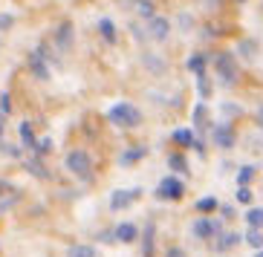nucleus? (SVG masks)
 <instances>
[{"mask_svg":"<svg viewBox=\"0 0 263 257\" xmlns=\"http://www.w3.org/2000/svg\"><path fill=\"white\" fill-rule=\"evenodd\" d=\"M0 150L9 153V156H17V148H12V145H6V142H0Z\"/></svg>","mask_w":263,"mask_h":257,"instance_id":"nucleus-39","label":"nucleus"},{"mask_svg":"<svg viewBox=\"0 0 263 257\" xmlns=\"http://www.w3.org/2000/svg\"><path fill=\"white\" fill-rule=\"evenodd\" d=\"M220 231H223L220 223H217V220H209V217L194 220V226H191V234L194 237H200V240H211V237H217Z\"/></svg>","mask_w":263,"mask_h":257,"instance_id":"nucleus-6","label":"nucleus"},{"mask_svg":"<svg viewBox=\"0 0 263 257\" xmlns=\"http://www.w3.org/2000/svg\"><path fill=\"white\" fill-rule=\"evenodd\" d=\"M197 93H200V98H209V95H211V81H209L205 72L197 75Z\"/></svg>","mask_w":263,"mask_h":257,"instance_id":"nucleus-28","label":"nucleus"},{"mask_svg":"<svg viewBox=\"0 0 263 257\" xmlns=\"http://www.w3.org/2000/svg\"><path fill=\"white\" fill-rule=\"evenodd\" d=\"M255 257H263V249H260V251H255Z\"/></svg>","mask_w":263,"mask_h":257,"instance_id":"nucleus-44","label":"nucleus"},{"mask_svg":"<svg viewBox=\"0 0 263 257\" xmlns=\"http://www.w3.org/2000/svg\"><path fill=\"white\" fill-rule=\"evenodd\" d=\"M139 196H142V188H116V191L110 194V208H113V211L130 208Z\"/></svg>","mask_w":263,"mask_h":257,"instance_id":"nucleus-4","label":"nucleus"},{"mask_svg":"<svg viewBox=\"0 0 263 257\" xmlns=\"http://www.w3.org/2000/svg\"><path fill=\"white\" fill-rule=\"evenodd\" d=\"M107 122L110 125L122 127V130H127V127H139L142 125V110L136 107V104L130 102H116L113 107L107 110Z\"/></svg>","mask_w":263,"mask_h":257,"instance_id":"nucleus-1","label":"nucleus"},{"mask_svg":"<svg viewBox=\"0 0 263 257\" xmlns=\"http://www.w3.org/2000/svg\"><path fill=\"white\" fill-rule=\"evenodd\" d=\"M26 67H29V72L38 78V81H47V78H49V64H47V58H44L41 52H29Z\"/></svg>","mask_w":263,"mask_h":257,"instance_id":"nucleus-10","label":"nucleus"},{"mask_svg":"<svg viewBox=\"0 0 263 257\" xmlns=\"http://www.w3.org/2000/svg\"><path fill=\"white\" fill-rule=\"evenodd\" d=\"M142 64H145V70L151 72V75H165V72H168V61L156 52H145L142 55Z\"/></svg>","mask_w":263,"mask_h":257,"instance_id":"nucleus-11","label":"nucleus"},{"mask_svg":"<svg viewBox=\"0 0 263 257\" xmlns=\"http://www.w3.org/2000/svg\"><path fill=\"white\" fill-rule=\"evenodd\" d=\"M15 188H12V182H6V180H0V196H6V194H12Z\"/></svg>","mask_w":263,"mask_h":257,"instance_id":"nucleus-37","label":"nucleus"},{"mask_svg":"<svg viewBox=\"0 0 263 257\" xmlns=\"http://www.w3.org/2000/svg\"><path fill=\"white\" fill-rule=\"evenodd\" d=\"M214 75L223 81V87L237 84V58L232 52H217L214 55Z\"/></svg>","mask_w":263,"mask_h":257,"instance_id":"nucleus-3","label":"nucleus"},{"mask_svg":"<svg viewBox=\"0 0 263 257\" xmlns=\"http://www.w3.org/2000/svg\"><path fill=\"white\" fill-rule=\"evenodd\" d=\"M147 150L142 148V145H136V148H130V150H124L122 156H119V165H122V168H133V165L139 162L142 156H145Z\"/></svg>","mask_w":263,"mask_h":257,"instance_id":"nucleus-17","label":"nucleus"},{"mask_svg":"<svg viewBox=\"0 0 263 257\" xmlns=\"http://www.w3.org/2000/svg\"><path fill=\"white\" fill-rule=\"evenodd\" d=\"M24 168L32 173V176H38V180H49V171L44 168V162H41V156H35V153H32L29 159L24 162Z\"/></svg>","mask_w":263,"mask_h":257,"instance_id":"nucleus-16","label":"nucleus"},{"mask_svg":"<svg viewBox=\"0 0 263 257\" xmlns=\"http://www.w3.org/2000/svg\"><path fill=\"white\" fill-rule=\"evenodd\" d=\"M165 257H185V251H182V249H168V251H165Z\"/></svg>","mask_w":263,"mask_h":257,"instance_id":"nucleus-41","label":"nucleus"},{"mask_svg":"<svg viewBox=\"0 0 263 257\" xmlns=\"http://www.w3.org/2000/svg\"><path fill=\"white\" fill-rule=\"evenodd\" d=\"M133 9H136V12L145 17V21L156 15V12H154V3H151V0H136V3H133Z\"/></svg>","mask_w":263,"mask_h":257,"instance_id":"nucleus-27","label":"nucleus"},{"mask_svg":"<svg viewBox=\"0 0 263 257\" xmlns=\"http://www.w3.org/2000/svg\"><path fill=\"white\" fill-rule=\"evenodd\" d=\"M168 165L177 173H188V162H185V156H182V153H171L168 156Z\"/></svg>","mask_w":263,"mask_h":257,"instance_id":"nucleus-24","label":"nucleus"},{"mask_svg":"<svg viewBox=\"0 0 263 257\" xmlns=\"http://www.w3.org/2000/svg\"><path fill=\"white\" fill-rule=\"evenodd\" d=\"M182 194H185V185H182V180L174 176V173L159 182V196H165V200H182Z\"/></svg>","mask_w":263,"mask_h":257,"instance_id":"nucleus-8","label":"nucleus"},{"mask_svg":"<svg viewBox=\"0 0 263 257\" xmlns=\"http://www.w3.org/2000/svg\"><path fill=\"white\" fill-rule=\"evenodd\" d=\"M49 150H52V139H41L38 148H35V156H44V153H49Z\"/></svg>","mask_w":263,"mask_h":257,"instance_id":"nucleus-33","label":"nucleus"},{"mask_svg":"<svg viewBox=\"0 0 263 257\" xmlns=\"http://www.w3.org/2000/svg\"><path fill=\"white\" fill-rule=\"evenodd\" d=\"M52 44H55L58 52H70V49H72V24H70V21H64V24L58 26Z\"/></svg>","mask_w":263,"mask_h":257,"instance_id":"nucleus-9","label":"nucleus"},{"mask_svg":"<svg viewBox=\"0 0 263 257\" xmlns=\"http://www.w3.org/2000/svg\"><path fill=\"white\" fill-rule=\"evenodd\" d=\"M194 116V133H209L211 125H209V110H205V104H197V107L191 110Z\"/></svg>","mask_w":263,"mask_h":257,"instance_id":"nucleus-13","label":"nucleus"},{"mask_svg":"<svg viewBox=\"0 0 263 257\" xmlns=\"http://www.w3.org/2000/svg\"><path fill=\"white\" fill-rule=\"evenodd\" d=\"M70 257H96V249L93 246H72Z\"/></svg>","mask_w":263,"mask_h":257,"instance_id":"nucleus-30","label":"nucleus"},{"mask_svg":"<svg viewBox=\"0 0 263 257\" xmlns=\"http://www.w3.org/2000/svg\"><path fill=\"white\" fill-rule=\"evenodd\" d=\"M64 165H67V171L72 176H78V180H84V182L93 180V159H90L87 150H70L67 159H64Z\"/></svg>","mask_w":263,"mask_h":257,"instance_id":"nucleus-2","label":"nucleus"},{"mask_svg":"<svg viewBox=\"0 0 263 257\" xmlns=\"http://www.w3.org/2000/svg\"><path fill=\"white\" fill-rule=\"evenodd\" d=\"M223 110L229 113V116H240V104H232V102H226Z\"/></svg>","mask_w":263,"mask_h":257,"instance_id":"nucleus-36","label":"nucleus"},{"mask_svg":"<svg viewBox=\"0 0 263 257\" xmlns=\"http://www.w3.org/2000/svg\"><path fill=\"white\" fill-rule=\"evenodd\" d=\"M17 133H21V145H24V148H29V150L38 148V136H35V127H32L29 122H21Z\"/></svg>","mask_w":263,"mask_h":257,"instance_id":"nucleus-15","label":"nucleus"},{"mask_svg":"<svg viewBox=\"0 0 263 257\" xmlns=\"http://www.w3.org/2000/svg\"><path fill=\"white\" fill-rule=\"evenodd\" d=\"M211 139H214V145L217 148H223V150H229V148H234V142H237V136H234V127L232 125H211Z\"/></svg>","mask_w":263,"mask_h":257,"instance_id":"nucleus-5","label":"nucleus"},{"mask_svg":"<svg viewBox=\"0 0 263 257\" xmlns=\"http://www.w3.org/2000/svg\"><path fill=\"white\" fill-rule=\"evenodd\" d=\"M0 113H3V116H9V113H12V98H9V93L0 95Z\"/></svg>","mask_w":263,"mask_h":257,"instance_id":"nucleus-34","label":"nucleus"},{"mask_svg":"<svg viewBox=\"0 0 263 257\" xmlns=\"http://www.w3.org/2000/svg\"><path fill=\"white\" fill-rule=\"evenodd\" d=\"M145 26H147V29H145L147 38H154V41H165V38H168V32H171V21H168V17H162V15L147 17Z\"/></svg>","mask_w":263,"mask_h":257,"instance_id":"nucleus-7","label":"nucleus"},{"mask_svg":"<svg viewBox=\"0 0 263 257\" xmlns=\"http://www.w3.org/2000/svg\"><path fill=\"white\" fill-rule=\"evenodd\" d=\"M237 3H246V0H237Z\"/></svg>","mask_w":263,"mask_h":257,"instance_id":"nucleus-46","label":"nucleus"},{"mask_svg":"<svg viewBox=\"0 0 263 257\" xmlns=\"http://www.w3.org/2000/svg\"><path fill=\"white\" fill-rule=\"evenodd\" d=\"M205 64H209V55L194 52L191 58L185 61V67H188V72H194V75H202V72H205Z\"/></svg>","mask_w":263,"mask_h":257,"instance_id":"nucleus-20","label":"nucleus"},{"mask_svg":"<svg viewBox=\"0 0 263 257\" xmlns=\"http://www.w3.org/2000/svg\"><path fill=\"white\" fill-rule=\"evenodd\" d=\"M17 200H21V194H17V191H12L9 196H0V211H9L12 205L17 203Z\"/></svg>","mask_w":263,"mask_h":257,"instance_id":"nucleus-31","label":"nucleus"},{"mask_svg":"<svg viewBox=\"0 0 263 257\" xmlns=\"http://www.w3.org/2000/svg\"><path fill=\"white\" fill-rule=\"evenodd\" d=\"M237 203H240V205H249V203H252V191H249V188H237Z\"/></svg>","mask_w":263,"mask_h":257,"instance_id":"nucleus-35","label":"nucleus"},{"mask_svg":"<svg viewBox=\"0 0 263 257\" xmlns=\"http://www.w3.org/2000/svg\"><path fill=\"white\" fill-rule=\"evenodd\" d=\"M246 223H249V228H257V231H260L263 228V208H249L246 211Z\"/></svg>","mask_w":263,"mask_h":257,"instance_id":"nucleus-23","label":"nucleus"},{"mask_svg":"<svg viewBox=\"0 0 263 257\" xmlns=\"http://www.w3.org/2000/svg\"><path fill=\"white\" fill-rule=\"evenodd\" d=\"M255 122H257V127L263 130V107H257V113H255Z\"/></svg>","mask_w":263,"mask_h":257,"instance_id":"nucleus-43","label":"nucleus"},{"mask_svg":"<svg viewBox=\"0 0 263 257\" xmlns=\"http://www.w3.org/2000/svg\"><path fill=\"white\" fill-rule=\"evenodd\" d=\"M0 136H3V125H0Z\"/></svg>","mask_w":263,"mask_h":257,"instance_id":"nucleus-45","label":"nucleus"},{"mask_svg":"<svg viewBox=\"0 0 263 257\" xmlns=\"http://www.w3.org/2000/svg\"><path fill=\"white\" fill-rule=\"evenodd\" d=\"M214 240H217L214 243V251H229L232 246H237V243H240V234L237 231H220Z\"/></svg>","mask_w":263,"mask_h":257,"instance_id":"nucleus-14","label":"nucleus"},{"mask_svg":"<svg viewBox=\"0 0 263 257\" xmlns=\"http://www.w3.org/2000/svg\"><path fill=\"white\" fill-rule=\"evenodd\" d=\"M200 3H202V6H209V9H217L223 0H200Z\"/></svg>","mask_w":263,"mask_h":257,"instance_id":"nucleus-42","label":"nucleus"},{"mask_svg":"<svg viewBox=\"0 0 263 257\" xmlns=\"http://www.w3.org/2000/svg\"><path fill=\"white\" fill-rule=\"evenodd\" d=\"M194 208L200 211V214H214V211L220 208V200H217V196H202V200H197Z\"/></svg>","mask_w":263,"mask_h":257,"instance_id":"nucleus-22","label":"nucleus"},{"mask_svg":"<svg viewBox=\"0 0 263 257\" xmlns=\"http://www.w3.org/2000/svg\"><path fill=\"white\" fill-rule=\"evenodd\" d=\"M174 142H177L179 148H194L197 145V133L191 127H179V130H174Z\"/></svg>","mask_w":263,"mask_h":257,"instance_id":"nucleus-19","label":"nucleus"},{"mask_svg":"<svg viewBox=\"0 0 263 257\" xmlns=\"http://www.w3.org/2000/svg\"><path fill=\"white\" fill-rule=\"evenodd\" d=\"M113 237H116V240H122V243H133L136 237H139V228L133 226V223H119Z\"/></svg>","mask_w":263,"mask_h":257,"instance_id":"nucleus-18","label":"nucleus"},{"mask_svg":"<svg viewBox=\"0 0 263 257\" xmlns=\"http://www.w3.org/2000/svg\"><path fill=\"white\" fill-rule=\"evenodd\" d=\"M99 32H101V38H104V44H116V26H113L110 17H101L99 21Z\"/></svg>","mask_w":263,"mask_h":257,"instance_id":"nucleus-21","label":"nucleus"},{"mask_svg":"<svg viewBox=\"0 0 263 257\" xmlns=\"http://www.w3.org/2000/svg\"><path fill=\"white\" fill-rule=\"evenodd\" d=\"M237 52L243 55V58H246V61H252V58H255V52H257V44H255V41H240Z\"/></svg>","mask_w":263,"mask_h":257,"instance_id":"nucleus-26","label":"nucleus"},{"mask_svg":"<svg viewBox=\"0 0 263 257\" xmlns=\"http://www.w3.org/2000/svg\"><path fill=\"white\" fill-rule=\"evenodd\" d=\"M252 176H255V168H252V165H243L237 171V188H246L249 182H252Z\"/></svg>","mask_w":263,"mask_h":257,"instance_id":"nucleus-25","label":"nucleus"},{"mask_svg":"<svg viewBox=\"0 0 263 257\" xmlns=\"http://www.w3.org/2000/svg\"><path fill=\"white\" fill-rule=\"evenodd\" d=\"M12 24H15V17L12 15H0V29H9Z\"/></svg>","mask_w":263,"mask_h":257,"instance_id":"nucleus-38","label":"nucleus"},{"mask_svg":"<svg viewBox=\"0 0 263 257\" xmlns=\"http://www.w3.org/2000/svg\"><path fill=\"white\" fill-rule=\"evenodd\" d=\"M246 243L252 246L255 251H260L263 249V234L257 231V228H249V234H246Z\"/></svg>","mask_w":263,"mask_h":257,"instance_id":"nucleus-29","label":"nucleus"},{"mask_svg":"<svg viewBox=\"0 0 263 257\" xmlns=\"http://www.w3.org/2000/svg\"><path fill=\"white\" fill-rule=\"evenodd\" d=\"M220 214H223V217H234V208H232V205H223V203H220Z\"/></svg>","mask_w":263,"mask_h":257,"instance_id":"nucleus-40","label":"nucleus"},{"mask_svg":"<svg viewBox=\"0 0 263 257\" xmlns=\"http://www.w3.org/2000/svg\"><path fill=\"white\" fill-rule=\"evenodd\" d=\"M179 29H182V32L194 29V17L188 15V12H182V15H179Z\"/></svg>","mask_w":263,"mask_h":257,"instance_id":"nucleus-32","label":"nucleus"},{"mask_svg":"<svg viewBox=\"0 0 263 257\" xmlns=\"http://www.w3.org/2000/svg\"><path fill=\"white\" fill-rule=\"evenodd\" d=\"M156 251V226L147 223L145 231H142V257H154Z\"/></svg>","mask_w":263,"mask_h":257,"instance_id":"nucleus-12","label":"nucleus"}]
</instances>
